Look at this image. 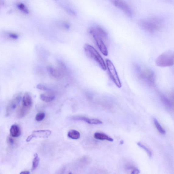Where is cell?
Masks as SVG:
<instances>
[{
    "label": "cell",
    "instance_id": "1",
    "mask_svg": "<svg viewBox=\"0 0 174 174\" xmlns=\"http://www.w3.org/2000/svg\"><path fill=\"white\" fill-rule=\"evenodd\" d=\"M142 28L148 32L153 33L158 32L163 26V21L156 17H152L142 21L141 23Z\"/></svg>",
    "mask_w": 174,
    "mask_h": 174
},
{
    "label": "cell",
    "instance_id": "2",
    "mask_svg": "<svg viewBox=\"0 0 174 174\" xmlns=\"http://www.w3.org/2000/svg\"><path fill=\"white\" fill-rule=\"evenodd\" d=\"M22 105L17 110V117L19 118H24L30 112L33 104V98L30 93L26 92L23 96Z\"/></svg>",
    "mask_w": 174,
    "mask_h": 174
},
{
    "label": "cell",
    "instance_id": "3",
    "mask_svg": "<svg viewBox=\"0 0 174 174\" xmlns=\"http://www.w3.org/2000/svg\"><path fill=\"white\" fill-rule=\"evenodd\" d=\"M84 48L87 56L96 62L103 70H106V64L102 57L96 49L93 46L89 44H85L84 46Z\"/></svg>",
    "mask_w": 174,
    "mask_h": 174
},
{
    "label": "cell",
    "instance_id": "4",
    "mask_svg": "<svg viewBox=\"0 0 174 174\" xmlns=\"http://www.w3.org/2000/svg\"><path fill=\"white\" fill-rule=\"evenodd\" d=\"M136 70L137 76L141 80L150 85H154L155 76L152 71L148 69H143L138 66H136Z\"/></svg>",
    "mask_w": 174,
    "mask_h": 174
},
{
    "label": "cell",
    "instance_id": "5",
    "mask_svg": "<svg viewBox=\"0 0 174 174\" xmlns=\"http://www.w3.org/2000/svg\"><path fill=\"white\" fill-rule=\"evenodd\" d=\"M155 64L159 67H167L174 64V52L167 51L162 54L156 58Z\"/></svg>",
    "mask_w": 174,
    "mask_h": 174
},
{
    "label": "cell",
    "instance_id": "6",
    "mask_svg": "<svg viewBox=\"0 0 174 174\" xmlns=\"http://www.w3.org/2000/svg\"><path fill=\"white\" fill-rule=\"evenodd\" d=\"M106 62V68L108 69L110 77L116 86L118 88H121V83L113 64L109 59H107Z\"/></svg>",
    "mask_w": 174,
    "mask_h": 174
},
{
    "label": "cell",
    "instance_id": "7",
    "mask_svg": "<svg viewBox=\"0 0 174 174\" xmlns=\"http://www.w3.org/2000/svg\"><path fill=\"white\" fill-rule=\"evenodd\" d=\"M22 98L21 92H19L14 96L8 104L6 113V116L10 115L16 108L22 100Z\"/></svg>",
    "mask_w": 174,
    "mask_h": 174
},
{
    "label": "cell",
    "instance_id": "8",
    "mask_svg": "<svg viewBox=\"0 0 174 174\" xmlns=\"http://www.w3.org/2000/svg\"><path fill=\"white\" fill-rule=\"evenodd\" d=\"M89 33L94 39L100 51L104 56H107L108 55V49L104 40L95 33L92 28L89 30Z\"/></svg>",
    "mask_w": 174,
    "mask_h": 174
},
{
    "label": "cell",
    "instance_id": "9",
    "mask_svg": "<svg viewBox=\"0 0 174 174\" xmlns=\"http://www.w3.org/2000/svg\"><path fill=\"white\" fill-rule=\"evenodd\" d=\"M51 131L49 130H35L32 134L27 138V142H30L34 138H47L51 134Z\"/></svg>",
    "mask_w": 174,
    "mask_h": 174
},
{
    "label": "cell",
    "instance_id": "10",
    "mask_svg": "<svg viewBox=\"0 0 174 174\" xmlns=\"http://www.w3.org/2000/svg\"><path fill=\"white\" fill-rule=\"evenodd\" d=\"M113 4L116 7L122 10L127 16H132V12L131 9L126 3L121 0H114Z\"/></svg>",
    "mask_w": 174,
    "mask_h": 174
},
{
    "label": "cell",
    "instance_id": "11",
    "mask_svg": "<svg viewBox=\"0 0 174 174\" xmlns=\"http://www.w3.org/2000/svg\"><path fill=\"white\" fill-rule=\"evenodd\" d=\"M40 98L44 102L50 103L54 99L55 96L53 92L49 91L40 95Z\"/></svg>",
    "mask_w": 174,
    "mask_h": 174
},
{
    "label": "cell",
    "instance_id": "12",
    "mask_svg": "<svg viewBox=\"0 0 174 174\" xmlns=\"http://www.w3.org/2000/svg\"><path fill=\"white\" fill-rule=\"evenodd\" d=\"M47 71L49 75L55 79L59 78L61 76V73L60 71L51 66H47Z\"/></svg>",
    "mask_w": 174,
    "mask_h": 174
},
{
    "label": "cell",
    "instance_id": "13",
    "mask_svg": "<svg viewBox=\"0 0 174 174\" xmlns=\"http://www.w3.org/2000/svg\"><path fill=\"white\" fill-rule=\"evenodd\" d=\"M74 119L83 120L89 124H103L102 121L97 119H90L84 117H74Z\"/></svg>",
    "mask_w": 174,
    "mask_h": 174
},
{
    "label": "cell",
    "instance_id": "14",
    "mask_svg": "<svg viewBox=\"0 0 174 174\" xmlns=\"http://www.w3.org/2000/svg\"><path fill=\"white\" fill-rule=\"evenodd\" d=\"M96 33L102 38L104 42L108 39V34L102 28L99 27H97L95 28H92Z\"/></svg>",
    "mask_w": 174,
    "mask_h": 174
},
{
    "label": "cell",
    "instance_id": "15",
    "mask_svg": "<svg viewBox=\"0 0 174 174\" xmlns=\"http://www.w3.org/2000/svg\"><path fill=\"white\" fill-rule=\"evenodd\" d=\"M11 135L14 137H19L21 134V130L19 126L17 124H13L10 129Z\"/></svg>",
    "mask_w": 174,
    "mask_h": 174
},
{
    "label": "cell",
    "instance_id": "16",
    "mask_svg": "<svg viewBox=\"0 0 174 174\" xmlns=\"http://www.w3.org/2000/svg\"><path fill=\"white\" fill-rule=\"evenodd\" d=\"M94 137L95 138L98 140H106L111 142H112L114 141L113 139L103 133L100 132L95 133L94 135Z\"/></svg>",
    "mask_w": 174,
    "mask_h": 174
},
{
    "label": "cell",
    "instance_id": "17",
    "mask_svg": "<svg viewBox=\"0 0 174 174\" xmlns=\"http://www.w3.org/2000/svg\"><path fill=\"white\" fill-rule=\"evenodd\" d=\"M68 137L73 140H78L80 137V133L77 130H71L68 133Z\"/></svg>",
    "mask_w": 174,
    "mask_h": 174
},
{
    "label": "cell",
    "instance_id": "18",
    "mask_svg": "<svg viewBox=\"0 0 174 174\" xmlns=\"http://www.w3.org/2000/svg\"><path fill=\"white\" fill-rule=\"evenodd\" d=\"M34 156V158L33 161L32 167L31 169L32 171H34L37 169L40 160L38 155L37 153L35 154Z\"/></svg>",
    "mask_w": 174,
    "mask_h": 174
},
{
    "label": "cell",
    "instance_id": "19",
    "mask_svg": "<svg viewBox=\"0 0 174 174\" xmlns=\"http://www.w3.org/2000/svg\"><path fill=\"white\" fill-rule=\"evenodd\" d=\"M161 100L165 105L169 108H172V104L171 101L166 96L163 95H161Z\"/></svg>",
    "mask_w": 174,
    "mask_h": 174
},
{
    "label": "cell",
    "instance_id": "20",
    "mask_svg": "<svg viewBox=\"0 0 174 174\" xmlns=\"http://www.w3.org/2000/svg\"><path fill=\"white\" fill-rule=\"evenodd\" d=\"M154 124L156 128L159 132L162 134H165L166 133V131L163 128V127H162L160 124L159 123L158 121L156 119H154Z\"/></svg>",
    "mask_w": 174,
    "mask_h": 174
},
{
    "label": "cell",
    "instance_id": "21",
    "mask_svg": "<svg viewBox=\"0 0 174 174\" xmlns=\"http://www.w3.org/2000/svg\"><path fill=\"white\" fill-rule=\"evenodd\" d=\"M137 144L138 146H140V147L142 148V149H144L145 151L150 158H151L152 157V152L148 148H147L146 146L144 145L143 144L140 143V142L138 143Z\"/></svg>",
    "mask_w": 174,
    "mask_h": 174
},
{
    "label": "cell",
    "instance_id": "22",
    "mask_svg": "<svg viewBox=\"0 0 174 174\" xmlns=\"http://www.w3.org/2000/svg\"><path fill=\"white\" fill-rule=\"evenodd\" d=\"M45 114L43 112H40L37 113L35 119L37 121H41L44 119Z\"/></svg>",
    "mask_w": 174,
    "mask_h": 174
},
{
    "label": "cell",
    "instance_id": "23",
    "mask_svg": "<svg viewBox=\"0 0 174 174\" xmlns=\"http://www.w3.org/2000/svg\"><path fill=\"white\" fill-rule=\"evenodd\" d=\"M17 7H18L19 9L22 11L23 12L26 14L29 13V10L23 4H20L17 5Z\"/></svg>",
    "mask_w": 174,
    "mask_h": 174
},
{
    "label": "cell",
    "instance_id": "24",
    "mask_svg": "<svg viewBox=\"0 0 174 174\" xmlns=\"http://www.w3.org/2000/svg\"><path fill=\"white\" fill-rule=\"evenodd\" d=\"M37 88L39 89L40 90L46 91L47 92L50 91V89H49L45 85L41 84H39L37 85Z\"/></svg>",
    "mask_w": 174,
    "mask_h": 174
},
{
    "label": "cell",
    "instance_id": "25",
    "mask_svg": "<svg viewBox=\"0 0 174 174\" xmlns=\"http://www.w3.org/2000/svg\"><path fill=\"white\" fill-rule=\"evenodd\" d=\"M9 36L10 38L13 40H16L19 37L18 36L17 34L13 33L9 34Z\"/></svg>",
    "mask_w": 174,
    "mask_h": 174
},
{
    "label": "cell",
    "instance_id": "26",
    "mask_svg": "<svg viewBox=\"0 0 174 174\" xmlns=\"http://www.w3.org/2000/svg\"><path fill=\"white\" fill-rule=\"evenodd\" d=\"M7 142L9 144L11 145H13L14 143V140L12 138L10 137H8L7 139Z\"/></svg>",
    "mask_w": 174,
    "mask_h": 174
},
{
    "label": "cell",
    "instance_id": "27",
    "mask_svg": "<svg viewBox=\"0 0 174 174\" xmlns=\"http://www.w3.org/2000/svg\"><path fill=\"white\" fill-rule=\"evenodd\" d=\"M140 173V171L137 169L134 168L132 171L131 173L133 174H137Z\"/></svg>",
    "mask_w": 174,
    "mask_h": 174
},
{
    "label": "cell",
    "instance_id": "28",
    "mask_svg": "<svg viewBox=\"0 0 174 174\" xmlns=\"http://www.w3.org/2000/svg\"><path fill=\"white\" fill-rule=\"evenodd\" d=\"M20 173L21 174H29L30 173V172H28V171H23V172H22Z\"/></svg>",
    "mask_w": 174,
    "mask_h": 174
},
{
    "label": "cell",
    "instance_id": "29",
    "mask_svg": "<svg viewBox=\"0 0 174 174\" xmlns=\"http://www.w3.org/2000/svg\"><path fill=\"white\" fill-rule=\"evenodd\" d=\"M172 97H173V99L174 100V93L172 95Z\"/></svg>",
    "mask_w": 174,
    "mask_h": 174
}]
</instances>
